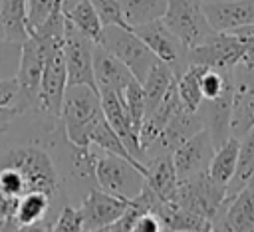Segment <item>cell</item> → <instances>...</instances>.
I'll list each match as a JSON object with an SVG mask.
<instances>
[{"label": "cell", "mask_w": 254, "mask_h": 232, "mask_svg": "<svg viewBox=\"0 0 254 232\" xmlns=\"http://www.w3.org/2000/svg\"><path fill=\"white\" fill-rule=\"evenodd\" d=\"M230 135L240 139L254 127V63H236L232 69Z\"/></svg>", "instance_id": "cell-11"}, {"label": "cell", "mask_w": 254, "mask_h": 232, "mask_svg": "<svg viewBox=\"0 0 254 232\" xmlns=\"http://www.w3.org/2000/svg\"><path fill=\"white\" fill-rule=\"evenodd\" d=\"M200 129H204V125H202V119H200L198 111H189V109L181 107L169 119V123L163 127V131L143 149V159L141 161L151 159L155 155L173 153L179 145H183L187 139H190Z\"/></svg>", "instance_id": "cell-12"}, {"label": "cell", "mask_w": 254, "mask_h": 232, "mask_svg": "<svg viewBox=\"0 0 254 232\" xmlns=\"http://www.w3.org/2000/svg\"><path fill=\"white\" fill-rule=\"evenodd\" d=\"M234 36L240 38V42L244 44V56H242V61L244 63H254V24L252 26H244L236 32H230Z\"/></svg>", "instance_id": "cell-35"}, {"label": "cell", "mask_w": 254, "mask_h": 232, "mask_svg": "<svg viewBox=\"0 0 254 232\" xmlns=\"http://www.w3.org/2000/svg\"><path fill=\"white\" fill-rule=\"evenodd\" d=\"M238 145H240V139L236 137H228L220 147L214 149V155L210 159V165H208V176L218 182V184H228V180L232 178L234 174V167H236V157H238Z\"/></svg>", "instance_id": "cell-27"}, {"label": "cell", "mask_w": 254, "mask_h": 232, "mask_svg": "<svg viewBox=\"0 0 254 232\" xmlns=\"http://www.w3.org/2000/svg\"><path fill=\"white\" fill-rule=\"evenodd\" d=\"M16 204H18V198L6 196V194L0 190V218H14Z\"/></svg>", "instance_id": "cell-37"}, {"label": "cell", "mask_w": 254, "mask_h": 232, "mask_svg": "<svg viewBox=\"0 0 254 232\" xmlns=\"http://www.w3.org/2000/svg\"><path fill=\"white\" fill-rule=\"evenodd\" d=\"M0 18L8 42L22 46L30 38L26 0H0Z\"/></svg>", "instance_id": "cell-24"}, {"label": "cell", "mask_w": 254, "mask_h": 232, "mask_svg": "<svg viewBox=\"0 0 254 232\" xmlns=\"http://www.w3.org/2000/svg\"><path fill=\"white\" fill-rule=\"evenodd\" d=\"M26 10H28V30L30 36L38 32L52 14L60 12L56 8V0H26Z\"/></svg>", "instance_id": "cell-30"}, {"label": "cell", "mask_w": 254, "mask_h": 232, "mask_svg": "<svg viewBox=\"0 0 254 232\" xmlns=\"http://www.w3.org/2000/svg\"><path fill=\"white\" fill-rule=\"evenodd\" d=\"M159 230H163V222L155 212L141 214L133 228V232H159Z\"/></svg>", "instance_id": "cell-36"}, {"label": "cell", "mask_w": 254, "mask_h": 232, "mask_svg": "<svg viewBox=\"0 0 254 232\" xmlns=\"http://www.w3.org/2000/svg\"><path fill=\"white\" fill-rule=\"evenodd\" d=\"M177 75L173 73V69L163 63L161 59L149 69L147 77L143 79V91H145V113L151 111L155 105L161 103V99L167 95V91L171 89V85L175 83Z\"/></svg>", "instance_id": "cell-25"}, {"label": "cell", "mask_w": 254, "mask_h": 232, "mask_svg": "<svg viewBox=\"0 0 254 232\" xmlns=\"http://www.w3.org/2000/svg\"><path fill=\"white\" fill-rule=\"evenodd\" d=\"M212 230L254 232V178L240 188L212 220Z\"/></svg>", "instance_id": "cell-17"}, {"label": "cell", "mask_w": 254, "mask_h": 232, "mask_svg": "<svg viewBox=\"0 0 254 232\" xmlns=\"http://www.w3.org/2000/svg\"><path fill=\"white\" fill-rule=\"evenodd\" d=\"M127 204H129L127 198L115 196L101 188H89L79 208L83 214V230L105 232L107 226L121 216Z\"/></svg>", "instance_id": "cell-14"}, {"label": "cell", "mask_w": 254, "mask_h": 232, "mask_svg": "<svg viewBox=\"0 0 254 232\" xmlns=\"http://www.w3.org/2000/svg\"><path fill=\"white\" fill-rule=\"evenodd\" d=\"M97 44H101L111 56H115L141 83L147 77L149 69L159 61V58L129 26L105 24L101 28V36Z\"/></svg>", "instance_id": "cell-4"}, {"label": "cell", "mask_w": 254, "mask_h": 232, "mask_svg": "<svg viewBox=\"0 0 254 232\" xmlns=\"http://www.w3.org/2000/svg\"><path fill=\"white\" fill-rule=\"evenodd\" d=\"M0 42H6V32H4V24H2V18H0Z\"/></svg>", "instance_id": "cell-38"}, {"label": "cell", "mask_w": 254, "mask_h": 232, "mask_svg": "<svg viewBox=\"0 0 254 232\" xmlns=\"http://www.w3.org/2000/svg\"><path fill=\"white\" fill-rule=\"evenodd\" d=\"M93 171L97 188L127 200L135 198L147 184L143 163L101 151L99 147L93 149Z\"/></svg>", "instance_id": "cell-2"}, {"label": "cell", "mask_w": 254, "mask_h": 232, "mask_svg": "<svg viewBox=\"0 0 254 232\" xmlns=\"http://www.w3.org/2000/svg\"><path fill=\"white\" fill-rule=\"evenodd\" d=\"M103 117L99 89L91 85H67L62 103V127L69 143L77 147H89V135L97 121Z\"/></svg>", "instance_id": "cell-1"}, {"label": "cell", "mask_w": 254, "mask_h": 232, "mask_svg": "<svg viewBox=\"0 0 254 232\" xmlns=\"http://www.w3.org/2000/svg\"><path fill=\"white\" fill-rule=\"evenodd\" d=\"M143 165H145L147 184L153 188V192L165 202L173 200L175 190L179 186V176H177V171H175L173 153L155 155L151 159H145Z\"/></svg>", "instance_id": "cell-20"}, {"label": "cell", "mask_w": 254, "mask_h": 232, "mask_svg": "<svg viewBox=\"0 0 254 232\" xmlns=\"http://www.w3.org/2000/svg\"><path fill=\"white\" fill-rule=\"evenodd\" d=\"M93 46L95 40L89 38L83 30H79L75 24L65 20L64 26V58H65V69H67V85H95L93 75Z\"/></svg>", "instance_id": "cell-8"}, {"label": "cell", "mask_w": 254, "mask_h": 232, "mask_svg": "<svg viewBox=\"0 0 254 232\" xmlns=\"http://www.w3.org/2000/svg\"><path fill=\"white\" fill-rule=\"evenodd\" d=\"M155 214L163 222V230H212V222L175 202H161Z\"/></svg>", "instance_id": "cell-22"}, {"label": "cell", "mask_w": 254, "mask_h": 232, "mask_svg": "<svg viewBox=\"0 0 254 232\" xmlns=\"http://www.w3.org/2000/svg\"><path fill=\"white\" fill-rule=\"evenodd\" d=\"M93 4V8L97 10L103 26L105 24H119V26H127L123 16H121V8L117 4V0H89Z\"/></svg>", "instance_id": "cell-33"}, {"label": "cell", "mask_w": 254, "mask_h": 232, "mask_svg": "<svg viewBox=\"0 0 254 232\" xmlns=\"http://www.w3.org/2000/svg\"><path fill=\"white\" fill-rule=\"evenodd\" d=\"M214 143L206 129H200L190 139H187L183 145H179L173 151V163L179 180L190 178L194 174L206 173L210 159L214 155Z\"/></svg>", "instance_id": "cell-13"}, {"label": "cell", "mask_w": 254, "mask_h": 232, "mask_svg": "<svg viewBox=\"0 0 254 232\" xmlns=\"http://www.w3.org/2000/svg\"><path fill=\"white\" fill-rule=\"evenodd\" d=\"M232 87H228L222 95L214 99H202L198 107V115L202 119L204 129L212 137L214 147H220L230 137V115H232Z\"/></svg>", "instance_id": "cell-19"}, {"label": "cell", "mask_w": 254, "mask_h": 232, "mask_svg": "<svg viewBox=\"0 0 254 232\" xmlns=\"http://www.w3.org/2000/svg\"><path fill=\"white\" fill-rule=\"evenodd\" d=\"M44 59H46V48L42 40L36 36H30L20 46V61H18V69L14 75L18 81L16 109L20 115L30 109H38Z\"/></svg>", "instance_id": "cell-5"}, {"label": "cell", "mask_w": 254, "mask_h": 232, "mask_svg": "<svg viewBox=\"0 0 254 232\" xmlns=\"http://www.w3.org/2000/svg\"><path fill=\"white\" fill-rule=\"evenodd\" d=\"M93 75L99 91H113L121 97L133 79V73L97 42L93 46Z\"/></svg>", "instance_id": "cell-18"}, {"label": "cell", "mask_w": 254, "mask_h": 232, "mask_svg": "<svg viewBox=\"0 0 254 232\" xmlns=\"http://www.w3.org/2000/svg\"><path fill=\"white\" fill-rule=\"evenodd\" d=\"M252 178H254V127L244 137H240L234 174L226 184V200H230Z\"/></svg>", "instance_id": "cell-23"}, {"label": "cell", "mask_w": 254, "mask_h": 232, "mask_svg": "<svg viewBox=\"0 0 254 232\" xmlns=\"http://www.w3.org/2000/svg\"><path fill=\"white\" fill-rule=\"evenodd\" d=\"M16 97H18L16 77L14 75L12 77H0V109H16Z\"/></svg>", "instance_id": "cell-34"}, {"label": "cell", "mask_w": 254, "mask_h": 232, "mask_svg": "<svg viewBox=\"0 0 254 232\" xmlns=\"http://www.w3.org/2000/svg\"><path fill=\"white\" fill-rule=\"evenodd\" d=\"M50 208H52V198L48 194H44V192L32 190V192H26V194H22L18 198L14 220H16L20 230H28V228L44 230L40 222L46 218Z\"/></svg>", "instance_id": "cell-21"}, {"label": "cell", "mask_w": 254, "mask_h": 232, "mask_svg": "<svg viewBox=\"0 0 254 232\" xmlns=\"http://www.w3.org/2000/svg\"><path fill=\"white\" fill-rule=\"evenodd\" d=\"M50 230L54 232H77L83 230V214L79 208H73L71 204H64L58 212L56 220L50 224Z\"/></svg>", "instance_id": "cell-31"}, {"label": "cell", "mask_w": 254, "mask_h": 232, "mask_svg": "<svg viewBox=\"0 0 254 232\" xmlns=\"http://www.w3.org/2000/svg\"><path fill=\"white\" fill-rule=\"evenodd\" d=\"M99 97H101V109H103L107 123L117 133V137L127 147V151L137 161H141L143 159V147H141V139H139V129L135 127V123H133V119H131V115L123 103V97L113 93V91H99Z\"/></svg>", "instance_id": "cell-15"}, {"label": "cell", "mask_w": 254, "mask_h": 232, "mask_svg": "<svg viewBox=\"0 0 254 232\" xmlns=\"http://www.w3.org/2000/svg\"><path fill=\"white\" fill-rule=\"evenodd\" d=\"M133 32L149 46V50L167 63L173 73L179 77L189 67V48L169 30L163 20H153L141 26H135Z\"/></svg>", "instance_id": "cell-9"}, {"label": "cell", "mask_w": 254, "mask_h": 232, "mask_svg": "<svg viewBox=\"0 0 254 232\" xmlns=\"http://www.w3.org/2000/svg\"><path fill=\"white\" fill-rule=\"evenodd\" d=\"M117 4L129 28L161 20L167 12V0H117Z\"/></svg>", "instance_id": "cell-26"}, {"label": "cell", "mask_w": 254, "mask_h": 232, "mask_svg": "<svg viewBox=\"0 0 254 232\" xmlns=\"http://www.w3.org/2000/svg\"><path fill=\"white\" fill-rule=\"evenodd\" d=\"M123 103L135 123V127L141 131V123L145 117V91H143V83L139 79H131L129 85L123 91Z\"/></svg>", "instance_id": "cell-29"}, {"label": "cell", "mask_w": 254, "mask_h": 232, "mask_svg": "<svg viewBox=\"0 0 254 232\" xmlns=\"http://www.w3.org/2000/svg\"><path fill=\"white\" fill-rule=\"evenodd\" d=\"M161 20L187 48L202 44L216 32L206 20L202 0H167V12Z\"/></svg>", "instance_id": "cell-7"}, {"label": "cell", "mask_w": 254, "mask_h": 232, "mask_svg": "<svg viewBox=\"0 0 254 232\" xmlns=\"http://www.w3.org/2000/svg\"><path fill=\"white\" fill-rule=\"evenodd\" d=\"M0 190L6 196H12V198H20L22 194H26L24 180L18 174V171H14L12 167H2L0 165Z\"/></svg>", "instance_id": "cell-32"}, {"label": "cell", "mask_w": 254, "mask_h": 232, "mask_svg": "<svg viewBox=\"0 0 254 232\" xmlns=\"http://www.w3.org/2000/svg\"><path fill=\"white\" fill-rule=\"evenodd\" d=\"M0 165L12 167L14 171H18V174L24 180L26 192L38 190V192L48 194L52 200H56L60 192V178H58L56 165L46 149L38 145L14 147L4 155Z\"/></svg>", "instance_id": "cell-3"}, {"label": "cell", "mask_w": 254, "mask_h": 232, "mask_svg": "<svg viewBox=\"0 0 254 232\" xmlns=\"http://www.w3.org/2000/svg\"><path fill=\"white\" fill-rule=\"evenodd\" d=\"M202 2H204V0H202Z\"/></svg>", "instance_id": "cell-39"}, {"label": "cell", "mask_w": 254, "mask_h": 232, "mask_svg": "<svg viewBox=\"0 0 254 232\" xmlns=\"http://www.w3.org/2000/svg\"><path fill=\"white\" fill-rule=\"evenodd\" d=\"M202 8L216 32H236L254 24V0H204Z\"/></svg>", "instance_id": "cell-16"}, {"label": "cell", "mask_w": 254, "mask_h": 232, "mask_svg": "<svg viewBox=\"0 0 254 232\" xmlns=\"http://www.w3.org/2000/svg\"><path fill=\"white\" fill-rule=\"evenodd\" d=\"M244 44L230 32H214L202 44L189 48V65H204L214 69H232L242 61Z\"/></svg>", "instance_id": "cell-10"}, {"label": "cell", "mask_w": 254, "mask_h": 232, "mask_svg": "<svg viewBox=\"0 0 254 232\" xmlns=\"http://www.w3.org/2000/svg\"><path fill=\"white\" fill-rule=\"evenodd\" d=\"M204 65H189L179 77H177V93L181 99V105L189 111H198L202 103V91H200V73Z\"/></svg>", "instance_id": "cell-28"}, {"label": "cell", "mask_w": 254, "mask_h": 232, "mask_svg": "<svg viewBox=\"0 0 254 232\" xmlns=\"http://www.w3.org/2000/svg\"><path fill=\"white\" fill-rule=\"evenodd\" d=\"M179 206H185L196 214H202L210 222L216 218V214L226 206V186L214 182L208 173L194 174L190 178L179 180V186L175 190L173 200Z\"/></svg>", "instance_id": "cell-6"}]
</instances>
